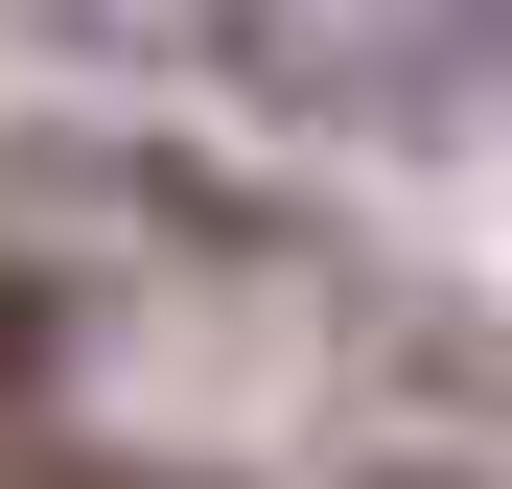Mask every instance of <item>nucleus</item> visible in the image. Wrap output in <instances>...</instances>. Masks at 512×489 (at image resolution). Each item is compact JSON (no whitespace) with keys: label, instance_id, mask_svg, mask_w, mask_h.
Here are the masks:
<instances>
[{"label":"nucleus","instance_id":"obj_1","mask_svg":"<svg viewBox=\"0 0 512 489\" xmlns=\"http://www.w3.org/2000/svg\"><path fill=\"white\" fill-rule=\"evenodd\" d=\"M210 47L256 70L280 117H350V140H419L512 70V0H210Z\"/></svg>","mask_w":512,"mask_h":489}]
</instances>
